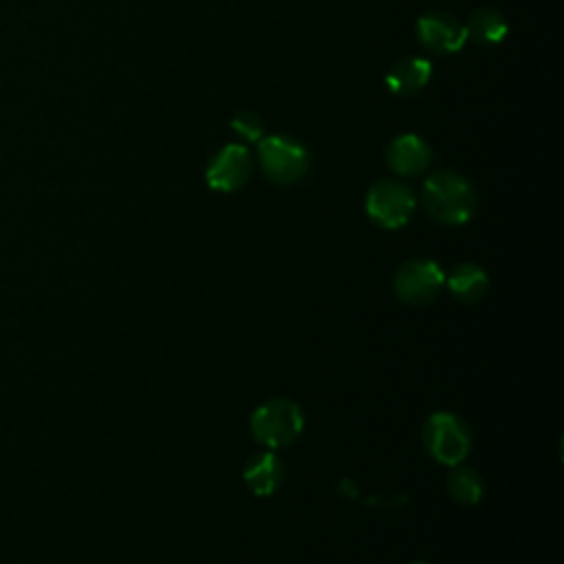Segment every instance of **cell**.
Wrapping results in <instances>:
<instances>
[{
	"label": "cell",
	"instance_id": "obj_14",
	"mask_svg": "<svg viewBox=\"0 0 564 564\" xmlns=\"http://www.w3.org/2000/svg\"><path fill=\"white\" fill-rule=\"evenodd\" d=\"M447 491L460 505H478L485 494V485L476 469L458 463L452 465V471L447 476Z\"/></svg>",
	"mask_w": 564,
	"mask_h": 564
},
{
	"label": "cell",
	"instance_id": "obj_12",
	"mask_svg": "<svg viewBox=\"0 0 564 564\" xmlns=\"http://www.w3.org/2000/svg\"><path fill=\"white\" fill-rule=\"evenodd\" d=\"M445 282H447L452 297H456L463 304H474V302L482 300L489 289V278H487L485 269L474 262L456 264L449 271V275L445 278Z\"/></svg>",
	"mask_w": 564,
	"mask_h": 564
},
{
	"label": "cell",
	"instance_id": "obj_6",
	"mask_svg": "<svg viewBox=\"0 0 564 564\" xmlns=\"http://www.w3.org/2000/svg\"><path fill=\"white\" fill-rule=\"evenodd\" d=\"M443 282L445 273L434 260L412 258L397 269L392 286L401 302L410 306H425L436 300Z\"/></svg>",
	"mask_w": 564,
	"mask_h": 564
},
{
	"label": "cell",
	"instance_id": "obj_13",
	"mask_svg": "<svg viewBox=\"0 0 564 564\" xmlns=\"http://www.w3.org/2000/svg\"><path fill=\"white\" fill-rule=\"evenodd\" d=\"M507 31H509V26H507L502 13H498L496 9H478L469 15V20L465 24L467 40H474L476 44H482V46L502 42Z\"/></svg>",
	"mask_w": 564,
	"mask_h": 564
},
{
	"label": "cell",
	"instance_id": "obj_3",
	"mask_svg": "<svg viewBox=\"0 0 564 564\" xmlns=\"http://www.w3.org/2000/svg\"><path fill=\"white\" fill-rule=\"evenodd\" d=\"M423 445L427 454L443 465H458L471 449V432L454 412H434L423 425Z\"/></svg>",
	"mask_w": 564,
	"mask_h": 564
},
{
	"label": "cell",
	"instance_id": "obj_9",
	"mask_svg": "<svg viewBox=\"0 0 564 564\" xmlns=\"http://www.w3.org/2000/svg\"><path fill=\"white\" fill-rule=\"evenodd\" d=\"M386 161L392 167V172L401 176H416L430 165L432 150L421 137L401 134L388 145Z\"/></svg>",
	"mask_w": 564,
	"mask_h": 564
},
{
	"label": "cell",
	"instance_id": "obj_5",
	"mask_svg": "<svg viewBox=\"0 0 564 564\" xmlns=\"http://www.w3.org/2000/svg\"><path fill=\"white\" fill-rule=\"evenodd\" d=\"M416 200L410 187L401 181L383 178L366 194V214L383 229L403 227L414 214Z\"/></svg>",
	"mask_w": 564,
	"mask_h": 564
},
{
	"label": "cell",
	"instance_id": "obj_4",
	"mask_svg": "<svg viewBox=\"0 0 564 564\" xmlns=\"http://www.w3.org/2000/svg\"><path fill=\"white\" fill-rule=\"evenodd\" d=\"M258 156L264 174L280 185H291L304 178L311 165L308 150L293 137L271 134L258 141Z\"/></svg>",
	"mask_w": 564,
	"mask_h": 564
},
{
	"label": "cell",
	"instance_id": "obj_10",
	"mask_svg": "<svg viewBox=\"0 0 564 564\" xmlns=\"http://www.w3.org/2000/svg\"><path fill=\"white\" fill-rule=\"evenodd\" d=\"M242 478L256 496H271L284 480V465L273 452H258L245 463Z\"/></svg>",
	"mask_w": 564,
	"mask_h": 564
},
{
	"label": "cell",
	"instance_id": "obj_8",
	"mask_svg": "<svg viewBox=\"0 0 564 564\" xmlns=\"http://www.w3.org/2000/svg\"><path fill=\"white\" fill-rule=\"evenodd\" d=\"M419 42L432 53H456L467 42L465 24L445 11H430L416 22Z\"/></svg>",
	"mask_w": 564,
	"mask_h": 564
},
{
	"label": "cell",
	"instance_id": "obj_7",
	"mask_svg": "<svg viewBox=\"0 0 564 564\" xmlns=\"http://www.w3.org/2000/svg\"><path fill=\"white\" fill-rule=\"evenodd\" d=\"M251 174V154L240 143L220 148L205 170L207 185L218 192L240 189Z\"/></svg>",
	"mask_w": 564,
	"mask_h": 564
},
{
	"label": "cell",
	"instance_id": "obj_15",
	"mask_svg": "<svg viewBox=\"0 0 564 564\" xmlns=\"http://www.w3.org/2000/svg\"><path fill=\"white\" fill-rule=\"evenodd\" d=\"M231 130L245 141H260L264 134V123L256 112L242 110L231 119Z\"/></svg>",
	"mask_w": 564,
	"mask_h": 564
},
{
	"label": "cell",
	"instance_id": "obj_1",
	"mask_svg": "<svg viewBox=\"0 0 564 564\" xmlns=\"http://www.w3.org/2000/svg\"><path fill=\"white\" fill-rule=\"evenodd\" d=\"M423 205L436 223L463 225L476 209V192L458 172L438 170L423 183Z\"/></svg>",
	"mask_w": 564,
	"mask_h": 564
},
{
	"label": "cell",
	"instance_id": "obj_2",
	"mask_svg": "<svg viewBox=\"0 0 564 564\" xmlns=\"http://www.w3.org/2000/svg\"><path fill=\"white\" fill-rule=\"evenodd\" d=\"M251 434L253 438L269 449L291 445L304 430L302 408L284 397L269 399L260 403L251 414Z\"/></svg>",
	"mask_w": 564,
	"mask_h": 564
},
{
	"label": "cell",
	"instance_id": "obj_11",
	"mask_svg": "<svg viewBox=\"0 0 564 564\" xmlns=\"http://www.w3.org/2000/svg\"><path fill=\"white\" fill-rule=\"evenodd\" d=\"M432 77V64L423 57H408L397 62L386 75V86L399 97H412L427 86Z\"/></svg>",
	"mask_w": 564,
	"mask_h": 564
},
{
	"label": "cell",
	"instance_id": "obj_16",
	"mask_svg": "<svg viewBox=\"0 0 564 564\" xmlns=\"http://www.w3.org/2000/svg\"><path fill=\"white\" fill-rule=\"evenodd\" d=\"M412 564H427V562H412Z\"/></svg>",
	"mask_w": 564,
	"mask_h": 564
}]
</instances>
